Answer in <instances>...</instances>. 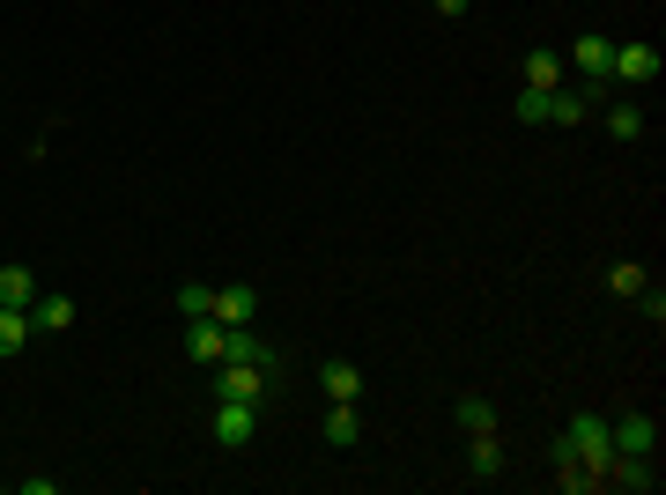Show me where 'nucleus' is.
Segmentation results:
<instances>
[{
  "label": "nucleus",
  "instance_id": "nucleus-4",
  "mask_svg": "<svg viewBox=\"0 0 666 495\" xmlns=\"http://www.w3.org/2000/svg\"><path fill=\"white\" fill-rule=\"evenodd\" d=\"M252 436H259V414H252V399H223V414H215V444H223V452H245Z\"/></svg>",
  "mask_w": 666,
  "mask_h": 495
},
{
  "label": "nucleus",
  "instance_id": "nucleus-14",
  "mask_svg": "<svg viewBox=\"0 0 666 495\" xmlns=\"http://www.w3.org/2000/svg\"><path fill=\"white\" fill-rule=\"evenodd\" d=\"M319 385H326V399H363V370H355V363H326Z\"/></svg>",
  "mask_w": 666,
  "mask_h": 495
},
{
  "label": "nucleus",
  "instance_id": "nucleus-16",
  "mask_svg": "<svg viewBox=\"0 0 666 495\" xmlns=\"http://www.w3.org/2000/svg\"><path fill=\"white\" fill-rule=\"evenodd\" d=\"M467 458H474V474H481V481L503 474V444H497V429H489V436H467Z\"/></svg>",
  "mask_w": 666,
  "mask_h": 495
},
{
  "label": "nucleus",
  "instance_id": "nucleus-19",
  "mask_svg": "<svg viewBox=\"0 0 666 495\" xmlns=\"http://www.w3.org/2000/svg\"><path fill=\"white\" fill-rule=\"evenodd\" d=\"M607 133H615V141H637V133H645V111H637V103H607Z\"/></svg>",
  "mask_w": 666,
  "mask_h": 495
},
{
  "label": "nucleus",
  "instance_id": "nucleus-3",
  "mask_svg": "<svg viewBox=\"0 0 666 495\" xmlns=\"http://www.w3.org/2000/svg\"><path fill=\"white\" fill-rule=\"evenodd\" d=\"M562 67H578L585 82L600 89V82H607V75H615V44H607V38H592V30H585V38H578V44H570V52H562Z\"/></svg>",
  "mask_w": 666,
  "mask_h": 495
},
{
  "label": "nucleus",
  "instance_id": "nucleus-6",
  "mask_svg": "<svg viewBox=\"0 0 666 495\" xmlns=\"http://www.w3.org/2000/svg\"><path fill=\"white\" fill-rule=\"evenodd\" d=\"M186 348L200 355V363H223V348H229V326H223V318H186Z\"/></svg>",
  "mask_w": 666,
  "mask_h": 495
},
{
  "label": "nucleus",
  "instance_id": "nucleus-21",
  "mask_svg": "<svg viewBox=\"0 0 666 495\" xmlns=\"http://www.w3.org/2000/svg\"><path fill=\"white\" fill-rule=\"evenodd\" d=\"M178 310H186V318H208V310H215V289H208V281H186V289H178Z\"/></svg>",
  "mask_w": 666,
  "mask_h": 495
},
{
  "label": "nucleus",
  "instance_id": "nucleus-9",
  "mask_svg": "<svg viewBox=\"0 0 666 495\" xmlns=\"http://www.w3.org/2000/svg\"><path fill=\"white\" fill-rule=\"evenodd\" d=\"M30 326H38V333H67V326H75V296H38V304H30Z\"/></svg>",
  "mask_w": 666,
  "mask_h": 495
},
{
  "label": "nucleus",
  "instance_id": "nucleus-11",
  "mask_svg": "<svg viewBox=\"0 0 666 495\" xmlns=\"http://www.w3.org/2000/svg\"><path fill=\"white\" fill-rule=\"evenodd\" d=\"M30 333H38V326H30V310L0 304V355H22V348H30Z\"/></svg>",
  "mask_w": 666,
  "mask_h": 495
},
{
  "label": "nucleus",
  "instance_id": "nucleus-8",
  "mask_svg": "<svg viewBox=\"0 0 666 495\" xmlns=\"http://www.w3.org/2000/svg\"><path fill=\"white\" fill-rule=\"evenodd\" d=\"M252 310H259V296L237 281V289H215V310H208V318H223V326H252Z\"/></svg>",
  "mask_w": 666,
  "mask_h": 495
},
{
  "label": "nucleus",
  "instance_id": "nucleus-1",
  "mask_svg": "<svg viewBox=\"0 0 666 495\" xmlns=\"http://www.w3.org/2000/svg\"><path fill=\"white\" fill-rule=\"evenodd\" d=\"M562 436H570V452H578L585 474H600V481H607V458H615V444H607V422H600V414H578V422H570Z\"/></svg>",
  "mask_w": 666,
  "mask_h": 495
},
{
  "label": "nucleus",
  "instance_id": "nucleus-18",
  "mask_svg": "<svg viewBox=\"0 0 666 495\" xmlns=\"http://www.w3.org/2000/svg\"><path fill=\"white\" fill-rule=\"evenodd\" d=\"M459 429H467V436H489V429H497V407L467 393V399H459Z\"/></svg>",
  "mask_w": 666,
  "mask_h": 495
},
{
  "label": "nucleus",
  "instance_id": "nucleus-2",
  "mask_svg": "<svg viewBox=\"0 0 666 495\" xmlns=\"http://www.w3.org/2000/svg\"><path fill=\"white\" fill-rule=\"evenodd\" d=\"M215 393H223V399H252V407H259V399L274 393V370H259V363H237V355H223V370H215Z\"/></svg>",
  "mask_w": 666,
  "mask_h": 495
},
{
  "label": "nucleus",
  "instance_id": "nucleus-23",
  "mask_svg": "<svg viewBox=\"0 0 666 495\" xmlns=\"http://www.w3.org/2000/svg\"><path fill=\"white\" fill-rule=\"evenodd\" d=\"M430 8H438V16H467V0H430Z\"/></svg>",
  "mask_w": 666,
  "mask_h": 495
},
{
  "label": "nucleus",
  "instance_id": "nucleus-17",
  "mask_svg": "<svg viewBox=\"0 0 666 495\" xmlns=\"http://www.w3.org/2000/svg\"><path fill=\"white\" fill-rule=\"evenodd\" d=\"M526 89H562V52H533L526 60Z\"/></svg>",
  "mask_w": 666,
  "mask_h": 495
},
{
  "label": "nucleus",
  "instance_id": "nucleus-20",
  "mask_svg": "<svg viewBox=\"0 0 666 495\" xmlns=\"http://www.w3.org/2000/svg\"><path fill=\"white\" fill-rule=\"evenodd\" d=\"M511 119H526V126H548V89H519V103H511Z\"/></svg>",
  "mask_w": 666,
  "mask_h": 495
},
{
  "label": "nucleus",
  "instance_id": "nucleus-10",
  "mask_svg": "<svg viewBox=\"0 0 666 495\" xmlns=\"http://www.w3.org/2000/svg\"><path fill=\"white\" fill-rule=\"evenodd\" d=\"M585 111H592V97H585V89H570V82L548 89V126H578Z\"/></svg>",
  "mask_w": 666,
  "mask_h": 495
},
{
  "label": "nucleus",
  "instance_id": "nucleus-7",
  "mask_svg": "<svg viewBox=\"0 0 666 495\" xmlns=\"http://www.w3.org/2000/svg\"><path fill=\"white\" fill-rule=\"evenodd\" d=\"M659 75V52L652 44H615V75L607 82H652Z\"/></svg>",
  "mask_w": 666,
  "mask_h": 495
},
{
  "label": "nucleus",
  "instance_id": "nucleus-22",
  "mask_svg": "<svg viewBox=\"0 0 666 495\" xmlns=\"http://www.w3.org/2000/svg\"><path fill=\"white\" fill-rule=\"evenodd\" d=\"M607 289H615V296H637V289H645V267H629V259H623V267H607Z\"/></svg>",
  "mask_w": 666,
  "mask_h": 495
},
{
  "label": "nucleus",
  "instance_id": "nucleus-12",
  "mask_svg": "<svg viewBox=\"0 0 666 495\" xmlns=\"http://www.w3.org/2000/svg\"><path fill=\"white\" fill-rule=\"evenodd\" d=\"M0 304L30 310V304H38V274H30V267H0Z\"/></svg>",
  "mask_w": 666,
  "mask_h": 495
},
{
  "label": "nucleus",
  "instance_id": "nucleus-5",
  "mask_svg": "<svg viewBox=\"0 0 666 495\" xmlns=\"http://www.w3.org/2000/svg\"><path fill=\"white\" fill-rule=\"evenodd\" d=\"M607 444L629 458H652V444H659V422L652 414H623V422H607Z\"/></svg>",
  "mask_w": 666,
  "mask_h": 495
},
{
  "label": "nucleus",
  "instance_id": "nucleus-15",
  "mask_svg": "<svg viewBox=\"0 0 666 495\" xmlns=\"http://www.w3.org/2000/svg\"><path fill=\"white\" fill-rule=\"evenodd\" d=\"M355 429H363V422H355V399H333V414H326V444H333V452H349Z\"/></svg>",
  "mask_w": 666,
  "mask_h": 495
},
{
  "label": "nucleus",
  "instance_id": "nucleus-13",
  "mask_svg": "<svg viewBox=\"0 0 666 495\" xmlns=\"http://www.w3.org/2000/svg\"><path fill=\"white\" fill-rule=\"evenodd\" d=\"M223 355H237V363H259V370H274V348H267V340H259L252 326H229V348H223Z\"/></svg>",
  "mask_w": 666,
  "mask_h": 495
}]
</instances>
